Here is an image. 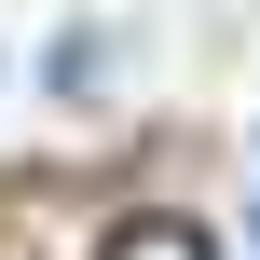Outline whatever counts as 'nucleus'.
Instances as JSON below:
<instances>
[{
	"label": "nucleus",
	"instance_id": "f257e3e1",
	"mask_svg": "<svg viewBox=\"0 0 260 260\" xmlns=\"http://www.w3.org/2000/svg\"><path fill=\"white\" fill-rule=\"evenodd\" d=\"M96 260H206V233H192V219H123Z\"/></svg>",
	"mask_w": 260,
	"mask_h": 260
},
{
	"label": "nucleus",
	"instance_id": "f03ea898",
	"mask_svg": "<svg viewBox=\"0 0 260 260\" xmlns=\"http://www.w3.org/2000/svg\"><path fill=\"white\" fill-rule=\"evenodd\" d=\"M55 82H69V96H96V82H110V27H69V55H55Z\"/></svg>",
	"mask_w": 260,
	"mask_h": 260
}]
</instances>
